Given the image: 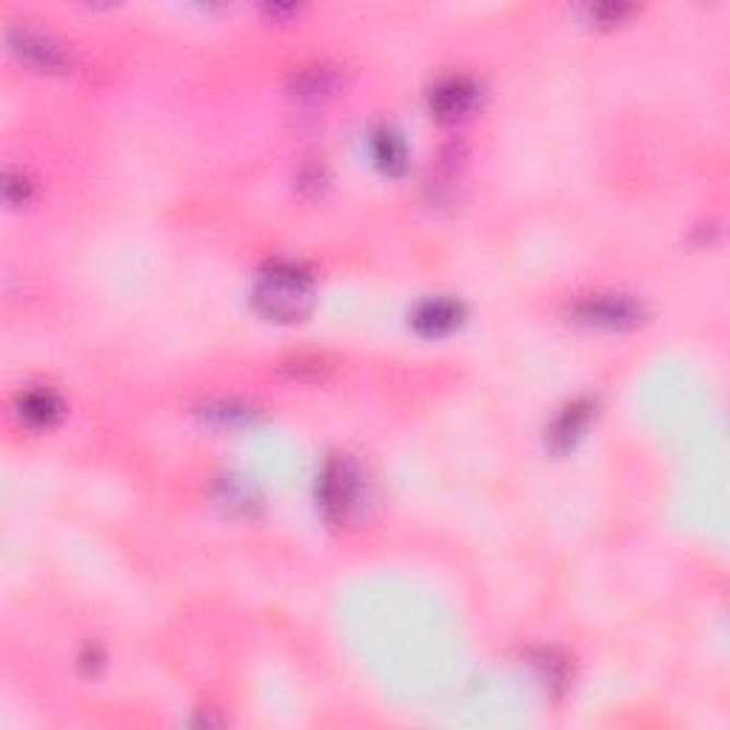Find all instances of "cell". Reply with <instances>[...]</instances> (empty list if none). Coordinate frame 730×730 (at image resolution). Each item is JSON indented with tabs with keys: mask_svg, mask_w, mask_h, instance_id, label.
<instances>
[{
	"mask_svg": "<svg viewBox=\"0 0 730 730\" xmlns=\"http://www.w3.org/2000/svg\"><path fill=\"white\" fill-rule=\"evenodd\" d=\"M314 300L311 274L295 263H274L254 288V303L260 314L277 323H295L303 320Z\"/></svg>",
	"mask_w": 730,
	"mask_h": 730,
	"instance_id": "obj_1",
	"label": "cell"
},
{
	"mask_svg": "<svg viewBox=\"0 0 730 730\" xmlns=\"http://www.w3.org/2000/svg\"><path fill=\"white\" fill-rule=\"evenodd\" d=\"M9 49L37 72H67L72 67V52L58 44L55 37L29 26H12L9 29Z\"/></svg>",
	"mask_w": 730,
	"mask_h": 730,
	"instance_id": "obj_2",
	"label": "cell"
},
{
	"mask_svg": "<svg viewBox=\"0 0 730 730\" xmlns=\"http://www.w3.org/2000/svg\"><path fill=\"white\" fill-rule=\"evenodd\" d=\"M576 323L594 325V328H608V332H622L634 328L642 320V306L625 295H599L588 297L583 303L574 306Z\"/></svg>",
	"mask_w": 730,
	"mask_h": 730,
	"instance_id": "obj_3",
	"label": "cell"
},
{
	"mask_svg": "<svg viewBox=\"0 0 730 730\" xmlns=\"http://www.w3.org/2000/svg\"><path fill=\"white\" fill-rule=\"evenodd\" d=\"M357 494V468L348 459L332 457L325 463L320 474V505H323L325 517L332 523L346 519L348 508L355 505Z\"/></svg>",
	"mask_w": 730,
	"mask_h": 730,
	"instance_id": "obj_4",
	"label": "cell"
},
{
	"mask_svg": "<svg viewBox=\"0 0 730 730\" xmlns=\"http://www.w3.org/2000/svg\"><path fill=\"white\" fill-rule=\"evenodd\" d=\"M477 104H480V89L468 77H445L436 83L428 97L431 115L443 123H457V120L468 118L477 109Z\"/></svg>",
	"mask_w": 730,
	"mask_h": 730,
	"instance_id": "obj_5",
	"label": "cell"
},
{
	"mask_svg": "<svg viewBox=\"0 0 730 730\" xmlns=\"http://www.w3.org/2000/svg\"><path fill=\"white\" fill-rule=\"evenodd\" d=\"M459 320H463V306L448 300V297L426 300V303H420V309L414 311V325L426 337H443L451 328H457Z\"/></svg>",
	"mask_w": 730,
	"mask_h": 730,
	"instance_id": "obj_6",
	"label": "cell"
},
{
	"mask_svg": "<svg viewBox=\"0 0 730 730\" xmlns=\"http://www.w3.org/2000/svg\"><path fill=\"white\" fill-rule=\"evenodd\" d=\"M17 414H21V420L26 422V426L44 431V428L58 426L60 417H63V403H60L58 394L49 392V388H32V392L21 394Z\"/></svg>",
	"mask_w": 730,
	"mask_h": 730,
	"instance_id": "obj_7",
	"label": "cell"
},
{
	"mask_svg": "<svg viewBox=\"0 0 730 730\" xmlns=\"http://www.w3.org/2000/svg\"><path fill=\"white\" fill-rule=\"evenodd\" d=\"M590 411H594V406L585 403V399H579V403H571V406L557 417L551 434H548L551 448L557 451V454H565L569 448H574V443L583 436L585 426H588Z\"/></svg>",
	"mask_w": 730,
	"mask_h": 730,
	"instance_id": "obj_8",
	"label": "cell"
},
{
	"mask_svg": "<svg viewBox=\"0 0 730 730\" xmlns=\"http://www.w3.org/2000/svg\"><path fill=\"white\" fill-rule=\"evenodd\" d=\"M371 152H374L376 166L388 175H399L406 169V143L392 129H380L371 141Z\"/></svg>",
	"mask_w": 730,
	"mask_h": 730,
	"instance_id": "obj_9",
	"label": "cell"
},
{
	"mask_svg": "<svg viewBox=\"0 0 730 730\" xmlns=\"http://www.w3.org/2000/svg\"><path fill=\"white\" fill-rule=\"evenodd\" d=\"M208 422H217V426H240V422H249L251 414L249 408H240L235 403H220V406H208L203 411Z\"/></svg>",
	"mask_w": 730,
	"mask_h": 730,
	"instance_id": "obj_10",
	"label": "cell"
},
{
	"mask_svg": "<svg viewBox=\"0 0 730 730\" xmlns=\"http://www.w3.org/2000/svg\"><path fill=\"white\" fill-rule=\"evenodd\" d=\"M334 86V77L328 69H311V72H306L300 81H297V89H300V95H311L318 97L323 95V92H328Z\"/></svg>",
	"mask_w": 730,
	"mask_h": 730,
	"instance_id": "obj_11",
	"label": "cell"
},
{
	"mask_svg": "<svg viewBox=\"0 0 730 730\" xmlns=\"http://www.w3.org/2000/svg\"><path fill=\"white\" fill-rule=\"evenodd\" d=\"M29 180L23 178V171H9L7 175V183H3V194H7V200L12 203V206H21V203H26L29 200Z\"/></svg>",
	"mask_w": 730,
	"mask_h": 730,
	"instance_id": "obj_12",
	"label": "cell"
},
{
	"mask_svg": "<svg viewBox=\"0 0 730 730\" xmlns=\"http://www.w3.org/2000/svg\"><path fill=\"white\" fill-rule=\"evenodd\" d=\"M627 12H631V7H597V9H590V15L599 17L602 23L620 21V17H625Z\"/></svg>",
	"mask_w": 730,
	"mask_h": 730,
	"instance_id": "obj_13",
	"label": "cell"
}]
</instances>
